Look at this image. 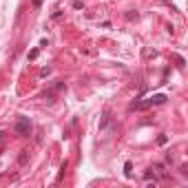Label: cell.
<instances>
[{
	"instance_id": "ba28073f",
	"label": "cell",
	"mask_w": 188,
	"mask_h": 188,
	"mask_svg": "<svg viewBox=\"0 0 188 188\" xmlns=\"http://www.w3.org/2000/svg\"><path fill=\"white\" fill-rule=\"evenodd\" d=\"M38 53H40V51H38V49H33V51L29 53V60H35V58H38Z\"/></svg>"
},
{
	"instance_id": "3957f363",
	"label": "cell",
	"mask_w": 188,
	"mask_h": 188,
	"mask_svg": "<svg viewBox=\"0 0 188 188\" xmlns=\"http://www.w3.org/2000/svg\"><path fill=\"white\" fill-rule=\"evenodd\" d=\"M170 58H173V60H175V62H177V66H179V69H184V64H186V60H184V58H182V55H177V53H173V55H170Z\"/></svg>"
},
{
	"instance_id": "6da1fadb",
	"label": "cell",
	"mask_w": 188,
	"mask_h": 188,
	"mask_svg": "<svg viewBox=\"0 0 188 188\" xmlns=\"http://www.w3.org/2000/svg\"><path fill=\"white\" fill-rule=\"evenodd\" d=\"M31 129H33L31 119L27 117V115H18V119H16V124H13V133L20 135V137H29Z\"/></svg>"
},
{
	"instance_id": "8992f818",
	"label": "cell",
	"mask_w": 188,
	"mask_h": 188,
	"mask_svg": "<svg viewBox=\"0 0 188 188\" xmlns=\"http://www.w3.org/2000/svg\"><path fill=\"white\" fill-rule=\"evenodd\" d=\"M51 73V66H45V69L40 71V75H42V78H45V75H49Z\"/></svg>"
},
{
	"instance_id": "277c9868",
	"label": "cell",
	"mask_w": 188,
	"mask_h": 188,
	"mask_svg": "<svg viewBox=\"0 0 188 188\" xmlns=\"http://www.w3.org/2000/svg\"><path fill=\"white\" fill-rule=\"evenodd\" d=\"M131 173H133V164L126 162V164H124V175H126V177H131Z\"/></svg>"
},
{
	"instance_id": "7a4b0ae2",
	"label": "cell",
	"mask_w": 188,
	"mask_h": 188,
	"mask_svg": "<svg viewBox=\"0 0 188 188\" xmlns=\"http://www.w3.org/2000/svg\"><path fill=\"white\" fill-rule=\"evenodd\" d=\"M166 100H168L166 95H164V93H159V95H153V98H148L146 102H139V104H135L133 109H148V106H155V104H164Z\"/></svg>"
},
{
	"instance_id": "52a82bcc",
	"label": "cell",
	"mask_w": 188,
	"mask_h": 188,
	"mask_svg": "<svg viewBox=\"0 0 188 188\" xmlns=\"http://www.w3.org/2000/svg\"><path fill=\"white\" fill-rule=\"evenodd\" d=\"M166 142H168V137H166V135H159V137H157V144H166Z\"/></svg>"
},
{
	"instance_id": "5b68a950",
	"label": "cell",
	"mask_w": 188,
	"mask_h": 188,
	"mask_svg": "<svg viewBox=\"0 0 188 188\" xmlns=\"http://www.w3.org/2000/svg\"><path fill=\"white\" fill-rule=\"evenodd\" d=\"M20 164H27V151H20V157H18Z\"/></svg>"
}]
</instances>
